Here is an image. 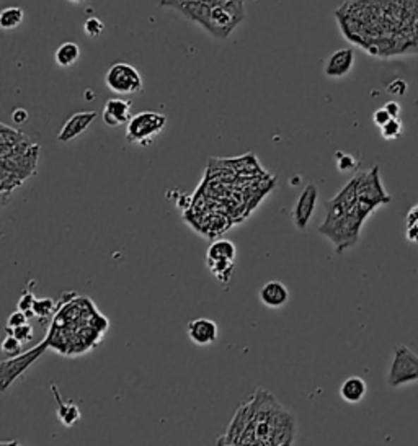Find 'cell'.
Instances as JSON below:
<instances>
[{
    "label": "cell",
    "instance_id": "obj_1",
    "mask_svg": "<svg viewBox=\"0 0 418 446\" xmlns=\"http://www.w3.org/2000/svg\"><path fill=\"white\" fill-rule=\"evenodd\" d=\"M335 18L345 38L369 56L418 54V0H345Z\"/></svg>",
    "mask_w": 418,
    "mask_h": 446
},
{
    "label": "cell",
    "instance_id": "obj_2",
    "mask_svg": "<svg viewBox=\"0 0 418 446\" xmlns=\"http://www.w3.org/2000/svg\"><path fill=\"white\" fill-rule=\"evenodd\" d=\"M252 417L240 440V445L283 446L296 440L297 423L294 416L281 406L266 389H257L249 399Z\"/></svg>",
    "mask_w": 418,
    "mask_h": 446
},
{
    "label": "cell",
    "instance_id": "obj_3",
    "mask_svg": "<svg viewBox=\"0 0 418 446\" xmlns=\"http://www.w3.org/2000/svg\"><path fill=\"white\" fill-rule=\"evenodd\" d=\"M177 12L217 40H226L245 20V5L186 4L177 8Z\"/></svg>",
    "mask_w": 418,
    "mask_h": 446
},
{
    "label": "cell",
    "instance_id": "obj_4",
    "mask_svg": "<svg viewBox=\"0 0 418 446\" xmlns=\"http://www.w3.org/2000/svg\"><path fill=\"white\" fill-rule=\"evenodd\" d=\"M364 221L366 219L358 211V204H354L348 213L342 214V216L326 218V221L318 228V233L326 235L335 245L337 254H342V252L358 244Z\"/></svg>",
    "mask_w": 418,
    "mask_h": 446
},
{
    "label": "cell",
    "instance_id": "obj_5",
    "mask_svg": "<svg viewBox=\"0 0 418 446\" xmlns=\"http://www.w3.org/2000/svg\"><path fill=\"white\" fill-rule=\"evenodd\" d=\"M357 178H358V209H359V213L368 219L371 214L376 211V208L390 203L392 198L389 196V193L386 192V188L383 185L378 165L366 172H359V174H357Z\"/></svg>",
    "mask_w": 418,
    "mask_h": 446
},
{
    "label": "cell",
    "instance_id": "obj_6",
    "mask_svg": "<svg viewBox=\"0 0 418 446\" xmlns=\"http://www.w3.org/2000/svg\"><path fill=\"white\" fill-rule=\"evenodd\" d=\"M167 124V117L157 112H141L129 119L126 141L129 144L149 146L154 136L160 134Z\"/></svg>",
    "mask_w": 418,
    "mask_h": 446
},
{
    "label": "cell",
    "instance_id": "obj_7",
    "mask_svg": "<svg viewBox=\"0 0 418 446\" xmlns=\"http://www.w3.org/2000/svg\"><path fill=\"white\" fill-rule=\"evenodd\" d=\"M104 83L109 90L118 95H133L144 88L143 76L134 66L126 64V62H117V64L109 66L104 74Z\"/></svg>",
    "mask_w": 418,
    "mask_h": 446
},
{
    "label": "cell",
    "instance_id": "obj_8",
    "mask_svg": "<svg viewBox=\"0 0 418 446\" xmlns=\"http://www.w3.org/2000/svg\"><path fill=\"white\" fill-rule=\"evenodd\" d=\"M49 344V339H46L40 345H36L35 348L2 361V365H0V389H2V392L7 391L8 386L17 381V377L22 376L23 372L28 370L46 350H48Z\"/></svg>",
    "mask_w": 418,
    "mask_h": 446
},
{
    "label": "cell",
    "instance_id": "obj_9",
    "mask_svg": "<svg viewBox=\"0 0 418 446\" xmlns=\"http://www.w3.org/2000/svg\"><path fill=\"white\" fill-rule=\"evenodd\" d=\"M414 381H418V355L405 345H397L388 375L389 386L397 387Z\"/></svg>",
    "mask_w": 418,
    "mask_h": 446
},
{
    "label": "cell",
    "instance_id": "obj_10",
    "mask_svg": "<svg viewBox=\"0 0 418 446\" xmlns=\"http://www.w3.org/2000/svg\"><path fill=\"white\" fill-rule=\"evenodd\" d=\"M317 187L314 183H307L304 190L301 192L299 198H297L294 208H292V221H294V225L299 230H306L307 225H309L317 204Z\"/></svg>",
    "mask_w": 418,
    "mask_h": 446
},
{
    "label": "cell",
    "instance_id": "obj_11",
    "mask_svg": "<svg viewBox=\"0 0 418 446\" xmlns=\"http://www.w3.org/2000/svg\"><path fill=\"white\" fill-rule=\"evenodd\" d=\"M354 51L352 48H342L333 51L323 64V74L328 78H342L353 71Z\"/></svg>",
    "mask_w": 418,
    "mask_h": 446
},
{
    "label": "cell",
    "instance_id": "obj_12",
    "mask_svg": "<svg viewBox=\"0 0 418 446\" xmlns=\"http://www.w3.org/2000/svg\"><path fill=\"white\" fill-rule=\"evenodd\" d=\"M250 417H252V407H250V401H247L235 412L232 422L227 427V432L217 440V445H240V440H242V435L250 422Z\"/></svg>",
    "mask_w": 418,
    "mask_h": 446
},
{
    "label": "cell",
    "instance_id": "obj_13",
    "mask_svg": "<svg viewBox=\"0 0 418 446\" xmlns=\"http://www.w3.org/2000/svg\"><path fill=\"white\" fill-rule=\"evenodd\" d=\"M95 118H97L95 112L74 113L61 128L59 134H57V141H59V143H69V141L76 139L77 136H80L83 131L88 128V126L95 122Z\"/></svg>",
    "mask_w": 418,
    "mask_h": 446
},
{
    "label": "cell",
    "instance_id": "obj_14",
    "mask_svg": "<svg viewBox=\"0 0 418 446\" xmlns=\"http://www.w3.org/2000/svg\"><path fill=\"white\" fill-rule=\"evenodd\" d=\"M188 337H190L193 344L201 345V347L211 345L217 339V324L206 317L190 321L188 322Z\"/></svg>",
    "mask_w": 418,
    "mask_h": 446
},
{
    "label": "cell",
    "instance_id": "obj_15",
    "mask_svg": "<svg viewBox=\"0 0 418 446\" xmlns=\"http://www.w3.org/2000/svg\"><path fill=\"white\" fill-rule=\"evenodd\" d=\"M131 117V102L123 98H109L103 108L104 124L117 128V126L128 124Z\"/></svg>",
    "mask_w": 418,
    "mask_h": 446
},
{
    "label": "cell",
    "instance_id": "obj_16",
    "mask_svg": "<svg viewBox=\"0 0 418 446\" xmlns=\"http://www.w3.org/2000/svg\"><path fill=\"white\" fill-rule=\"evenodd\" d=\"M258 298L261 304H265L266 307L278 309L283 307L285 304L289 301V290H287L285 283H281L278 280H271L261 286Z\"/></svg>",
    "mask_w": 418,
    "mask_h": 446
},
{
    "label": "cell",
    "instance_id": "obj_17",
    "mask_svg": "<svg viewBox=\"0 0 418 446\" xmlns=\"http://www.w3.org/2000/svg\"><path fill=\"white\" fill-rule=\"evenodd\" d=\"M366 392H368V386H366L363 377L359 376H350L340 386V397L348 404L362 402Z\"/></svg>",
    "mask_w": 418,
    "mask_h": 446
},
{
    "label": "cell",
    "instance_id": "obj_18",
    "mask_svg": "<svg viewBox=\"0 0 418 446\" xmlns=\"http://www.w3.org/2000/svg\"><path fill=\"white\" fill-rule=\"evenodd\" d=\"M51 389H54V396H56V401L57 404H59V407H57V417H59V421L62 425H66V427H72L78 418H80V411H78L77 406L74 402H62V397L59 394V391H57L56 386H51Z\"/></svg>",
    "mask_w": 418,
    "mask_h": 446
},
{
    "label": "cell",
    "instance_id": "obj_19",
    "mask_svg": "<svg viewBox=\"0 0 418 446\" xmlns=\"http://www.w3.org/2000/svg\"><path fill=\"white\" fill-rule=\"evenodd\" d=\"M80 57V48H78L77 43H72V41H67V43H62L59 48L56 49L54 61L56 64L62 67V69H67V67H72Z\"/></svg>",
    "mask_w": 418,
    "mask_h": 446
},
{
    "label": "cell",
    "instance_id": "obj_20",
    "mask_svg": "<svg viewBox=\"0 0 418 446\" xmlns=\"http://www.w3.org/2000/svg\"><path fill=\"white\" fill-rule=\"evenodd\" d=\"M235 254H237V249L231 240L221 239L211 244V247L208 249V260H234Z\"/></svg>",
    "mask_w": 418,
    "mask_h": 446
},
{
    "label": "cell",
    "instance_id": "obj_21",
    "mask_svg": "<svg viewBox=\"0 0 418 446\" xmlns=\"http://www.w3.org/2000/svg\"><path fill=\"white\" fill-rule=\"evenodd\" d=\"M26 141H30V138L22 131L10 128L4 123L0 124V148H12V146L26 143Z\"/></svg>",
    "mask_w": 418,
    "mask_h": 446
},
{
    "label": "cell",
    "instance_id": "obj_22",
    "mask_svg": "<svg viewBox=\"0 0 418 446\" xmlns=\"http://www.w3.org/2000/svg\"><path fill=\"white\" fill-rule=\"evenodd\" d=\"M25 12L20 7H5L0 12V26L4 30H15L23 23Z\"/></svg>",
    "mask_w": 418,
    "mask_h": 446
},
{
    "label": "cell",
    "instance_id": "obj_23",
    "mask_svg": "<svg viewBox=\"0 0 418 446\" xmlns=\"http://www.w3.org/2000/svg\"><path fill=\"white\" fill-rule=\"evenodd\" d=\"M208 266L219 281L227 283L234 270V260H208Z\"/></svg>",
    "mask_w": 418,
    "mask_h": 446
},
{
    "label": "cell",
    "instance_id": "obj_24",
    "mask_svg": "<svg viewBox=\"0 0 418 446\" xmlns=\"http://www.w3.org/2000/svg\"><path fill=\"white\" fill-rule=\"evenodd\" d=\"M23 180L20 177H17L12 172L2 169V178H0V190H2L4 198H7L10 192H13L15 188L22 187Z\"/></svg>",
    "mask_w": 418,
    "mask_h": 446
},
{
    "label": "cell",
    "instance_id": "obj_25",
    "mask_svg": "<svg viewBox=\"0 0 418 446\" xmlns=\"http://www.w3.org/2000/svg\"><path fill=\"white\" fill-rule=\"evenodd\" d=\"M335 157H337V169L340 172H352V170H357L359 167L358 159L352 154H345V152L342 151H337Z\"/></svg>",
    "mask_w": 418,
    "mask_h": 446
},
{
    "label": "cell",
    "instance_id": "obj_26",
    "mask_svg": "<svg viewBox=\"0 0 418 446\" xmlns=\"http://www.w3.org/2000/svg\"><path fill=\"white\" fill-rule=\"evenodd\" d=\"M23 342L22 340H18L17 337H13L12 334L7 335V339L4 340L2 344V351L4 355L7 356V358H12V356H17L20 353H23Z\"/></svg>",
    "mask_w": 418,
    "mask_h": 446
},
{
    "label": "cell",
    "instance_id": "obj_27",
    "mask_svg": "<svg viewBox=\"0 0 418 446\" xmlns=\"http://www.w3.org/2000/svg\"><path fill=\"white\" fill-rule=\"evenodd\" d=\"M381 134H383V138L388 141H394L399 138V136L402 134L400 118H390L389 122L381 128Z\"/></svg>",
    "mask_w": 418,
    "mask_h": 446
},
{
    "label": "cell",
    "instance_id": "obj_28",
    "mask_svg": "<svg viewBox=\"0 0 418 446\" xmlns=\"http://www.w3.org/2000/svg\"><path fill=\"white\" fill-rule=\"evenodd\" d=\"M5 330H7V334H12L13 337L22 340V342H30V340L35 337V330L31 324H23V325H20V327H13V329L7 327Z\"/></svg>",
    "mask_w": 418,
    "mask_h": 446
},
{
    "label": "cell",
    "instance_id": "obj_29",
    "mask_svg": "<svg viewBox=\"0 0 418 446\" xmlns=\"http://www.w3.org/2000/svg\"><path fill=\"white\" fill-rule=\"evenodd\" d=\"M83 30H85V35L90 36V38H98V36L103 33L104 25L100 18L90 17L85 20V23H83Z\"/></svg>",
    "mask_w": 418,
    "mask_h": 446
},
{
    "label": "cell",
    "instance_id": "obj_30",
    "mask_svg": "<svg viewBox=\"0 0 418 446\" xmlns=\"http://www.w3.org/2000/svg\"><path fill=\"white\" fill-rule=\"evenodd\" d=\"M52 307H54L52 299H36L35 306H33V312L38 317H48L52 312Z\"/></svg>",
    "mask_w": 418,
    "mask_h": 446
},
{
    "label": "cell",
    "instance_id": "obj_31",
    "mask_svg": "<svg viewBox=\"0 0 418 446\" xmlns=\"http://www.w3.org/2000/svg\"><path fill=\"white\" fill-rule=\"evenodd\" d=\"M35 301L36 298L31 291L25 293V295L20 298V303H18V309H22L23 312H26V316L28 317H33L35 312H33V306H35Z\"/></svg>",
    "mask_w": 418,
    "mask_h": 446
},
{
    "label": "cell",
    "instance_id": "obj_32",
    "mask_svg": "<svg viewBox=\"0 0 418 446\" xmlns=\"http://www.w3.org/2000/svg\"><path fill=\"white\" fill-rule=\"evenodd\" d=\"M28 316H26V312H23L22 309H18V311L12 312L7 319V327H20V325L23 324H28Z\"/></svg>",
    "mask_w": 418,
    "mask_h": 446
},
{
    "label": "cell",
    "instance_id": "obj_33",
    "mask_svg": "<svg viewBox=\"0 0 418 446\" xmlns=\"http://www.w3.org/2000/svg\"><path fill=\"white\" fill-rule=\"evenodd\" d=\"M390 118L392 117H390L389 112L384 107L379 108V110H376V112L373 113V122H374L376 126H378V128H383V126L388 123Z\"/></svg>",
    "mask_w": 418,
    "mask_h": 446
},
{
    "label": "cell",
    "instance_id": "obj_34",
    "mask_svg": "<svg viewBox=\"0 0 418 446\" xmlns=\"http://www.w3.org/2000/svg\"><path fill=\"white\" fill-rule=\"evenodd\" d=\"M388 90H389V93H392V95H404V93L407 92V83L404 81H399V78H397V81L389 83Z\"/></svg>",
    "mask_w": 418,
    "mask_h": 446
},
{
    "label": "cell",
    "instance_id": "obj_35",
    "mask_svg": "<svg viewBox=\"0 0 418 446\" xmlns=\"http://www.w3.org/2000/svg\"><path fill=\"white\" fill-rule=\"evenodd\" d=\"M407 239H409L410 242L418 244V223L407 225Z\"/></svg>",
    "mask_w": 418,
    "mask_h": 446
},
{
    "label": "cell",
    "instance_id": "obj_36",
    "mask_svg": "<svg viewBox=\"0 0 418 446\" xmlns=\"http://www.w3.org/2000/svg\"><path fill=\"white\" fill-rule=\"evenodd\" d=\"M12 118H13L15 123L22 124V123L26 122V119H28V112H26V110H23V108H17L12 113Z\"/></svg>",
    "mask_w": 418,
    "mask_h": 446
},
{
    "label": "cell",
    "instance_id": "obj_37",
    "mask_svg": "<svg viewBox=\"0 0 418 446\" xmlns=\"http://www.w3.org/2000/svg\"><path fill=\"white\" fill-rule=\"evenodd\" d=\"M384 108L388 110L392 118H399V115H400V105L399 103H397V102H388V103L384 105Z\"/></svg>",
    "mask_w": 418,
    "mask_h": 446
},
{
    "label": "cell",
    "instance_id": "obj_38",
    "mask_svg": "<svg viewBox=\"0 0 418 446\" xmlns=\"http://www.w3.org/2000/svg\"><path fill=\"white\" fill-rule=\"evenodd\" d=\"M415 223H418V204L409 213V216H407V225L415 224Z\"/></svg>",
    "mask_w": 418,
    "mask_h": 446
},
{
    "label": "cell",
    "instance_id": "obj_39",
    "mask_svg": "<svg viewBox=\"0 0 418 446\" xmlns=\"http://www.w3.org/2000/svg\"><path fill=\"white\" fill-rule=\"evenodd\" d=\"M69 2L74 4V5H80V4L85 2V0H69Z\"/></svg>",
    "mask_w": 418,
    "mask_h": 446
}]
</instances>
